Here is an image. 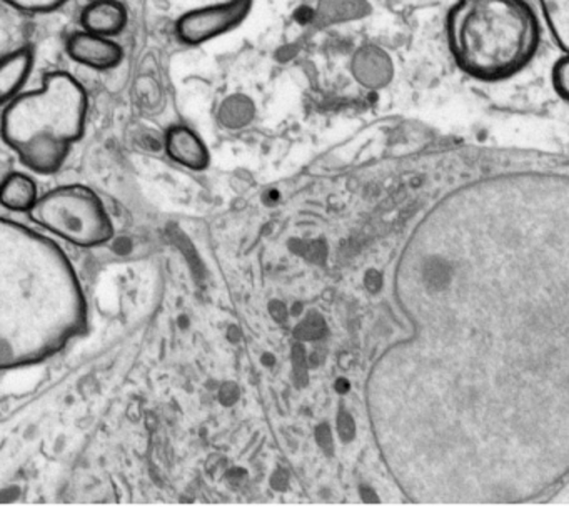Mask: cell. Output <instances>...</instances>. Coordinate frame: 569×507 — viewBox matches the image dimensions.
I'll use <instances>...</instances> for the list:
<instances>
[{
  "instance_id": "obj_13",
  "label": "cell",
  "mask_w": 569,
  "mask_h": 507,
  "mask_svg": "<svg viewBox=\"0 0 569 507\" xmlns=\"http://www.w3.org/2000/svg\"><path fill=\"white\" fill-rule=\"evenodd\" d=\"M552 87L559 97L569 102V53L552 66Z\"/></svg>"
},
{
  "instance_id": "obj_6",
  "label": "cell",
  "mask_w": 569,
  "mask_h": 507,
  "mask_svg": "<svg viewBox=\"0 0 569 507\" xmlns=\"http://www.w3.org/2000/svg\"><path fill=\"white\" fill-rule=\"evenodd\" d=\"M254 0H226L216 6L189 10L176 23L179 39L188 46H201L231 32L248 19Z\"/></svg>"
},
{
  "instance_id": "obj_12",
  "label": "cell",
  "mask_w": 569,
  "mask_h": 507,
  "mask_svg": "<svg viewBox=\"0 0 569 507\" xmlns=\"http://www.w3.org/2000/svg\"><path fill=\"white\" fill-rule=\"evenodd\" d=\"M539 3L552 37L569 53V0H539Z\"/></svg>"
},
{
  "instance_id": "obj_14",
  "label": "cell",
  "mask_w": 569,
  "mask_h": 507,
  "mask_svg": "<svg viewBox=\"0 0 569 507\" xmlns=\"http://www.w3.org/2000/svg\"><path fill=\"white\" fill-rule=\"evenodd\" d=\"M4 2L22 12L46 13L59 9L69 0H4Z\"/></svg>"
},
{
  "instance_id": "obj_4",
  "label": "cell",
  "mask_w": 569,
  "mask_h": 507,
  "mask_svg": "<svg viewBox=\"0 0 569 507\" xmlns=\"http://www.w3.org/2000/svg\"><path fill=\"white\" fill-rule=\"evenodd\" d=\"M88 119V93L68 72H51L41 89L6 103L2 137L22 163L42 176L64 166Z\"/></svg>"
},
{
  "instance_id": "obj_7",
  "label": "cell",
  "mask_w": 569,
  "mask_h": 507,
  "mask_svg": "<svg viewBox=\"0 0 569 507\" xmlns=\"http://www.w3.org/2000/svg\"><path fill=\"white\" fill-rule=\"evenodd\" d=\"M68 52L76 62L96 70L114 69L124 57L121 46L114 40L88 30L69 37Z\"/></svg>"
},
{
  "instance_id": "obj_8",
  "label": "cell",
  "mask_w": 569,
  "mask_h": 507,
  "mask_svg": "<svg viewBox=\"0 0 569 507\" xmlns=\"http://www.w3.org/2000/svg\"><path fill=\"white\" fill-rule=\"evenodd\" d=\"M166 150L174 162L191 170H204L211 160L201 137L186 126H176L168 130Z\"/></svg>"
},
{
  "instance_id": "obj_11",
  "label": "cell",
  "mask_w": 569,
  "mask_h": 507,
  "mask_svg": "<svg viewBox=\"0 0 569 507\" xmlns=\"http://www.w3.org/2000/svg\"><path fill=\"white\" fill-rule=\"evenodd\" d=\"M39 200L38 186L31 177L12 172L2 183V206L16 212H31Z\"/></svg>"
},
{
  "instance_id": "obj_9",
  "label": "cell",
  "mask_w": 569,
  "mask_h": 507,
  "mask_svg": "<svg viewBox=\"0 0 569 507\" xmlns=\"http://www.w3.org/2000/svg\"><path fill=\"white\" fill-rule=\"evenodd\" d=\"M81 22L88 32L104 37L118 36L128 23V10L118 0H96L86 7Z\"/></svg>"
},
{
  "instance_id": "obj_10",
  "label": "cell",
  "mask_w": 569,
  "mask_h": 507,
  "mask_svg": "<svg viewBox=\"0 0 569 507\" xmlns=\"http://www.w3.org/2000/svg\"><path fill=\"white\" fill-rule=\"evenodd\" d=\"M34 66L31 50L22 49L9 53L0 62V100L8 103L19 96Z\"/></svg>"
},
{
  "instance_id": "obj_3",
  "label": "cell",
  "mask_w": 569,
  "mask_h": 507,
  "mask_svg": "<svg viewBox=\"0 0 569 507\" xmlns=\"http://www.w3.org/2000/svg\"><path fill=\"white\" fill-rule=\"evenodd\" d=\"M446 33L459 69L482 82L525 69L541 39L538 17L526 0H458Z\"/></svg>"
},
{
  "instance_id": "obj_1",
  "label": "cell",
  "mask_w": 569,
  "mask_h": 507,
  "mask_svg": "<svg viewBox=\"0 0 569 507\" xmlns=\"http://www.w3.org/2000/svg\"><path fill=\"white\" fill-rule=\"evenodd\" d=\"M409 332L376 360L366 409L416 504H518L569 477V177L459 187L395 274Z\"/></svg>"
},
{
  "instance_id": "obj_2",
  "label": "cell",
  "mask_w": 569,
  "mask_h": 507,
  "mask_svg": "<svg viewBox=\"0 0 569 507\" xmlns=\"http://www.w3.org/2000/svg\"><path fill=\"white\" fill-rule=\"evenodd\" d=\"M88 324L71 260L14 220L0 223V366H29L61 350Z\"/></svg>"
},
{
  "instance_id": "obj_5",
  "label": "cell",
  "mask_w": 569,
  "mask_h": 507,
  "mask_svg": "<svg viewBox=\"0 0 569 507\" xmlns=\"http://www.w3.org/2000/svg\"><path fill=\"white\" fill-rule=\"evenodd\" d=\"M29 216L42 229L76 246H102L114 233L104 203L86 186H62L44 193Z\"/></svg>"
}]
</instances>
